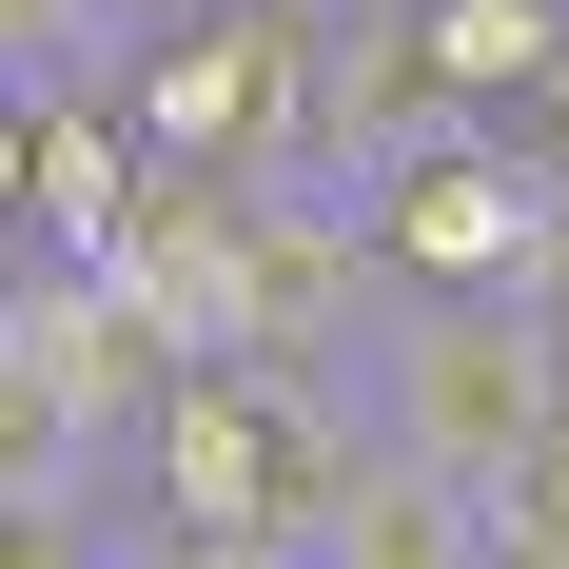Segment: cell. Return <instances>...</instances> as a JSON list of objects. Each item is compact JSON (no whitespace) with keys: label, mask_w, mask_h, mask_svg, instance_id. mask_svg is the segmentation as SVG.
Masks as SVG:
<instances>
[{"label":"cell","mask_w":569,"mask_h":569,"mask_svg":"<svg viewBox=\"0 0 569 569\" xmlns=\"http://www.w3.org/2000/svg\"><path fill=\"white\" fill-rule=\"evenodd\" d=\"M353 393H373L393 452L452 471V491H511V471L550 452V412H569V335L530 295H393L373 353H353Z\"/></svg>","instance_id":"1"},{"label":"cell","mask_w":569,"mask_h":569,"mask_svg":"<svg viewBox=\"0 0 569 569\" xmlns=\"http://www.w3.org/2000/svg\"><path fill=\"white\" fill-rule=\"evenodd\" d=\"M138 138L158 177H315V99H335V0H217L138 40Z\"/></svg>","instance_id":"2"},{"label":"cell","mask_w":569,"mask_h":569,"mask_svg":"<svg viewBox=\"0 0 569 569\" xmlns=\"http://www.w3.org/2000/svg\"><path fill=\"white\" fill-rule=\"evenodd\" d=\"M353 217H373V276L393 295H550L569 276V177L511 118H432Z\"/></svg>","instance_id":"3"},{"label":"cell","mask_w":569,"mask_h":569,"mask_svg":"<svg viewBox=\"0 0 569 569\" xmlns=\"http://www.w3.org/2000/svg\"><path fill=\"white\" fill-rule=\"evenodd\" d=\"M138 217H158V138H138V99H20V256L118 276Z\"/></svg>","instance_id":"4"},{"label":"cell","mask_w":569,"mask_h":569,"mask_svg":"<svg viewBox=\"0 0 569 569\" xmlns=\"http://www.w3.org/2000/svg\"><path fill=\"white\" fill-rule=\"evenodd\" d=\"M295 550H315V569H491V491H452L432 452H393V432H373Z\"/></svg>","instance_id":"5"},{"label":"cell","mask_w":569,"mask_h":569,"mask_svg":"<svg viewBox=\"0 0 569 569\" xmlns=\"http://www.w3.org/2000/svg\"><path fill=\"white\" fill-rule=\"evenodd\" d=\"M412 40H432V99L452 118H511L569 59V0H412Z\"/></svg>","instance_id":"6"},{"label":"cell","mask_w":569,"mask_h":569,"mask_svg":"<svg viewBox=\"0 0 569 569\" xmlns=\"http://www.w3.org/2000/svg\"><path fill=\"white\" fill-rule=\"evenodd\" d=\"M118 79H138L118 0H0V99H118Z\"/></svg>","instance_id":"7"},{"label":"cell","mask_w":569,"mask_h":569,"mask_svg":"<svg viewBox=\"0 0 569 569\" xmlns=\"http://www.w3.org/2000/svg\"><path fill=\"white\" fill-rule=\"evenodd\" d=\"M138 569H315V550H276V530H138Z\"/></svg>","instance_id":"8"},{"label":"cell","mask_w":569,"mask_h":569,"mask_svg":"<svg viewBox=\"0 0 569 569\" xmlns=\"http://www.w3.org/2000/svg\"><path fill=\"white\" fill-rule=\"evenodd\" d=\"M511 138H530V158L569 177V59H550V79H530V99H511Z\"/></svg>","instance_id":"9"},{"label":"cell","mask_w":569,"mask_h":569,"mask_svg":"<svg viewBox=\"0 0 569 569\" xmlns=\"http://www.w3.org/2000/svg\"><path fill=\"white\" fill-rule=\"evenodd\" d=\"M118 20H138V40H158V20H217V0H118Z\"/></svg>","instance_id":"10"}]
</instances>
